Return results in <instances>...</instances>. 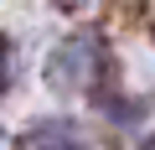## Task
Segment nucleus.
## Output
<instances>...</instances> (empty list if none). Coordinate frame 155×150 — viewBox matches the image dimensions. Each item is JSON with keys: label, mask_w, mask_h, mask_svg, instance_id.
<instances>
[{"label": "nucleus", "mask_w": 155, "mask_h": 150, "mask_svg": "<svg viewBox=\"0 0 155 150\" xmlns=\"http://www.w3.org/2000/svg\"><path fill=\"white\" fill-rule=\"evenodd\" d=\"M104 72V47L93 36H67L52 57H47V78L52 88H88Z\"/></svg>", "instance_id": "f257e3e1"}, {"label": "nucleus", "mask_w": 155, "mask_h": 150, "mask_svg": "<svg viewBox=\"0 0 155 150\" xmlns=\"http://www.w3.org/2000/svg\"><path fill=\"white\" fill-rule=\"evenodd\" d=\"M21 150H83V140H78L72 124H36L21 140Z\"/></svg>", "instance_id": "f03ea898"}, {"label": "nucleus", "mask_w": 155, "mask_h": 150, "mask_svg": "<svg viewBox=\"0 0 155 150\" xmlns=\"http://www.w3.org/2000/svg\"><path fill=\"white\" fill-rule=\"evenodd\" d=\"M5 72H11V42L0 36V88H5Z\"/></svg>", "instance_id": "7ed1b4c3"}, {"label": "nucleus", "mask_w": 155, "mask_h": 150, "mask_svg": "<svg viewBox=\"0 0 155 150\" xmlns=\"http://www.w3.org/2000/svg\"><path fill=\"white\" fill-rule=\"evenodd\" d=\"M57 5H67V11H78V5H83V0H57Z\"/></svg>", "instance_id": "20e7f679"}]
</instances>
